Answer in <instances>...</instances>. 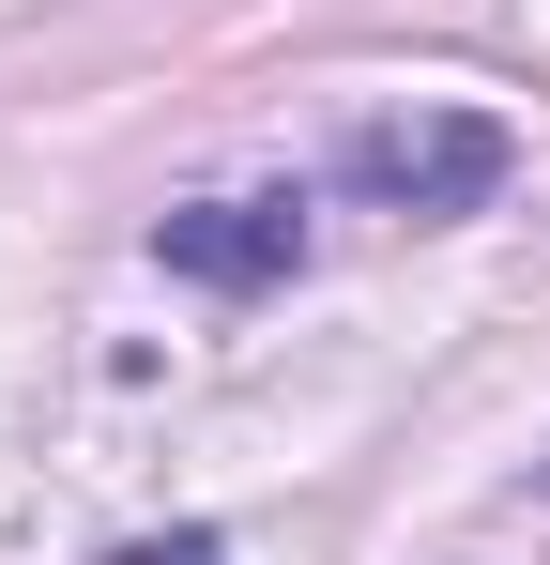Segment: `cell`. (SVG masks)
<instances>
[{
	"instance_id": "6da1fadb",
	"label": "cell",
	"mask_w": 550,
	"mask_h": 565,
	"mask_svg": "<svg viewBox=\"0 0 550 565\" xmlns=\"http://www.w3.org/2000/svg\"><path fill=\"white\" fill-rule=\"evenodd\" d=\"M505 169H520V138L489 107H398L352 138V184L382 214H474V199H505Z\"/></svg>"
},
{
	"instance_id": "7a4b0ae2",
	"label": "cell",
	"mask_w": 550,
	"mask_h": 565,
	"mask_svg": "<svg viewBox=\"0 0 550 565\" xmlns=\"http://www.w3.org/2000/svg\"><path fill=\"white\" fill-rule=\"evenodd\" d=\"M154 260H169L183 290H275L290 260H306V199H290V184H245V199H183L169 230H154Z\"/></svg>"
},
{
	"instance_id": "3957f363",
	"label": "cell",
	"mask_w": 550,
	"mask_h": 565,
	"mask_svg": "<svg viewBox=\"0 0 550 565\" xmlns=\"http://www.w3.org/2000/svg\"><path fill=\"white\" fill-rule=\"evenodd\" d=\"M123 565H214V535H169V551H123Z\"/></svg>"
}]
</instances>
